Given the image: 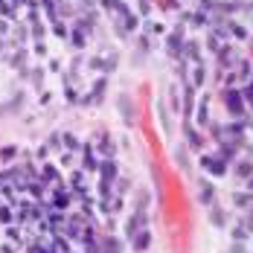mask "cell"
Segmentation results:
<instances>
[{"label": "cell", "mask_w": 253, "mask_h": 253, "mask_svg": "<svg viewBox=\"0 0 253 253\" xmlns=\"http://www.w3.org/2000/svg\"><path fill=\"white\" fill-rule=\"evenodd\" d=\"M0 221H12V212H9V207H0Z\"/></svg>", "instance_id": "obj_1"}]
</instances>
